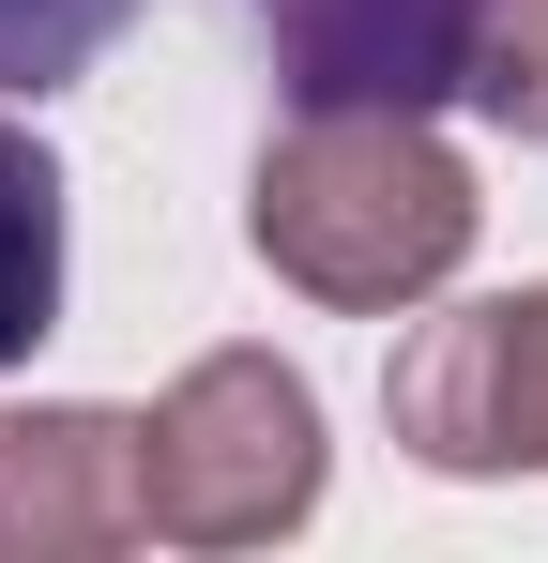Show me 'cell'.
Instances as JSON below:
<instances>
[{
  "instance_id": "cell-4",
  "label": "cell",
  "mask_w": 548,
  "mask_h": 563,
  "mask_svg": "<svg viewBox=\"0 0 548 563\" xmlns=\"http://www.w3.org/2000/svg\"><path fill=\"white\" fill-rule=\"evenodd\" d=\"M289 107H442L472 62V0H244Z\"/></svg>"
},
{
  "instance_id": "cell-1",
  "label": "cell",
  "mask_w": 548,
  "mask_h": 563,
  "mask_svg": "<svg viewBox=\"0 0 548 563\" xmlns=\"http://www.w3.org/2000/svg\"><path fill=\"white\" fill-rule=\"evenodd\" d=\"M244 244L305 305H427V289L472 260V168L427 137V107H305L260 153V198H244Z\"/></svg>"
},
{
  "instance_id": "cell-6",
  "label": "cell",
  "mask_w": 548,
  "mask_h": 563,
  "mask_svg": "<svg viewBox=\"0 0 548 563\" xmlns=\"http://www.w3.org/2000/svg\"><path fill=\"white\" fill-rule=\"evenodd\" d=\"M46 320H62V168H46V137L0 107V366H15Z\"/></svg>"
},
{
  "instance_id": "cell-8",
  "label": "cell",
  "mask_w": 548,
  "mask_h": 563,
  "mask_svg": "<svg viewBox=\"0 0 548 563\" xmlns=\"http://www.w3.org/2000/svg\"><path fill=\"white\" fill-rule=\"evenodd\" d=\"M138 0H0V92H62L91 77V46L122 31Z\"/></svg>"
},
{
  "instance_id": "cell-7",
  "label": "cell",
  "mask_w": 548,
  "mask_h": 563,
  "mask_svg": "<svg viewBox=\"0 0 548 563\" xmlns=\"http://www.w3.org/2000/svg\"><path fill=\"white\" fill-rule=\"evenodd\" d=\"M457 92L487 107L503 137H548V0H472V62Z\"/></svg>"
},
{
  "instance_id": "cell-2",
  "label": "cell",
  "mask_w": 548,
  "mask_h": 563,
  "mask_svg": "<svg viewBox=\"0 0 548 563\" xmlns=\"http://www.w3.org/2000/svg\"><path fill=\"white\" fill-rule=\"evenodd\" d=\"M320 503V396L274 351H198L138 411V518L168 549H260Z\"/></svg>"
},
{
  "instance_id": "cell-5",
  "label": "cell",
  "mask_w": 548,
  "mask_h": 563,
  "mask_svg": "<svg viewBox=\"0 0 548 563\" xmlns=\"http://www.w3.org/2000/svg\"><path fill=\"white\" fill-rule=\"evenodd\" d=\"M138 533V411H0V563H77Z\"/></svg>"
},
{
  "instance_id": "cell-3",
  "label": "cell",
  "mask_w": 548,
  "mask_h": 563,
  "mask_svg": "<svg viewBox=\"0 0 548 563\" xmlns=\"http://www.w3.org/2000/svg\"><path fill=\"white\" fill-rule=\"evenodd\" d=\"M381 411H396V442L427 472H548V289L442 305L396 351Z\"/></svg>"
}]
</instances>
